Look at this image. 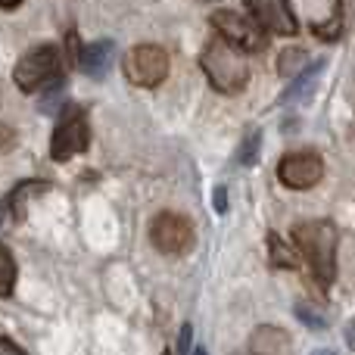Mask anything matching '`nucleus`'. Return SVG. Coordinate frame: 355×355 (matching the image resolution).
<instances>
[{
    "instance_id": "nucleus-23",
    "label": "nucleus",
    "mask_w": 355,
    "mask_h": 355,
    "mask_svg": "<svg viewBox=\"0 0 355 355\" xmlns=\"http://www.w3.org/2000/svg\"><path fill=\"white\" fill-rule=\"evenodd\" d=\"M215 209H218V212H225V209H227V196H225V187H218V190H215Z\"/></svg>"
},
{
    "instance_id": "nucleus-26",
    "label": "nucleus",
    "mask_w": 355,
    "mask_h": 355,
    "mask_svg": "<svg viewBox=\"0 0 355 355\" xmlns=\"http://www.w3.org/2000/svg\"><path fill=\"white\" fill-rule=\"evenodd\" d=\"M22 0H0V10H12V6H19Z\"/></svg>"
},
{
    "instance_id": "nucleus-15",
    "label": "nucleus",
    "mask_w": 355,
    "mask_h": 355,
    "mask_svg": "<svg viewBox=\"0 0 355 355\" xmlns=\"http://www.w3.org/2000/svg\"><path fill=\"white\" fill-rule=\"evenodd\" d=\"M12 284H16V262H12L10 250L0 246V296H10Z\"/></svg>"
},
{
    "instance_id": "nucleus-9",
    "label": "nucleus",
    "mask_w": 355,
    "mask_h": 355,
    "mask_svg": "<svg viewBox=\"0 0 355 355\" xmlns=\"http://www.w3.org/2000/svg\"><path fill=\"white\" fill-rule=\"evenodd\" d=\"M246 10L265 35L293 37L300 31V22L290 10V0H246Z\"/></svg>"
},
{
    "instance_id": "nucleus-11",
    "label": "nucleus",
    "mask_w": 355,
    "mask_h": 355,
    "mask_svg": "<svg viewBox=\"0 0 355 355\" xmlns=\"http://www.w3.org/2000/svg\"><path fill=\"white\" fill-rule=\"evenodd\" d=\"M112 53H116L112 41H94V44H87V47L81 50V56H78L81 72L91 75V78H103V75L110 72V66H112Z\"/></svg>"
},
{
    "instance_id": "nucleus-3",
    "label": "nucleus",
    "mask_w": 355,
    "mask_h": 355,
    "mask_svg": "<svg viewBox=\"0 0 355 355\" xmlns=\"http://www.w3.org/2000/svg\"><path fill=\"white\" fill-rule=\"evenodd\" d=\"M60 75H62V50L56 44H41V47L28 50L12 69V81L25 94H35L47 85H62Z\"/></svg>"
},
{
    "instance_id": "nucleus-7",
    "label": "nucleus",
    "mask_w": 355,
    "mask_h": 355,
    "mask_svg": "<svg viewBox=\"0 0 355 355\" xmlns=\"http://www.w3.org/2000/svg\"><path fill=\"white\" fill-rule=\"evenodd\" d=\"M150 240L166 256H181L193 246V225L178 212H159L150 221Z\"/></svg>"
},
{
    "instance_id": "nucleus-2",
    "label": "nucleus",
    "mask_w": 355,
    "mask_h": 355,
    "mask_svg": "<svg viewBox=\"0 0 355 355\" xmlns=\"http://www.w3.org/2000/svg\"><path fill=\"white\" fill-rule=\"evenodd\" d=\"M200 66H202V72H206L209 85H212L218 94H240L246 87V81H250L246 53L237 47H231V44L218 35L202 47Z\"/></svg>"
},
{
    "instance_id": "nucleus-20",
    "label": "nucleus",
    "mask_w": 355,
    "mask_h": 355,
    "mask_svg": "<svg viewBox=\"0 0 355 355\" xmlns=\"http://www.w3.org/2000/svg\"><path fill=\"white\" fill-rule=\"evenodd\" d=\"M66 44H69V62H78L81 47H78V31H75V28L66 35Z\"/></svg>"
},
{
    "instance_id": "nucleus-19",
    "label": "nucleus",
    "mask_w": 355,
    "mask_h": 355,
    "mask_svg": "<svg viewBox=\"0 0 355 355\" xmlns=\"http://www.w3.org/2000/svg\"><path fill=\"white\" fill-rule=\"evenodd\" d=\"M190 337H193V327L184 324L181 337H178V355H190Z\"/></svg>"
},
{
    "instance_id": "nucleus-16",
    "label": "nucleus",
    "mask_w": 355,
    "mask_h": 355,
    "mask_svg": "<svg viewBox=\"0 0 355 355\" xmlns=\"http://www.w3.org/2000/svg\"><path fill=\"white\" fill-rule=\"evenodd\" d=\"M312 35L321 37V41H337V37L343 35V12H340V6H337V12H334L327 22H315L312 25Z\"/></svg>"
},
{
    "instance_id": "nucleus-6",
    "label": "nucleus",
    "mask_w": 355,
    "mask_h": 355,
    "mask_svg": "<svg viewBox=\"0 0 355 355\" xmlns=\"http://www.w3.org/2000/svg\"><path fill=\"white\" fill-rule=\"evenodd\" d=\"M87 144H91V128H87V116L78 106H66L56 122V131L50 137V156L56 162H66L72 156L85 153Z\"/></svg>"
},
{
    "instance_id": "nucleus-5",
    "label": "nucleus",
    "mask_w": 355,
    "mask_h": 355,
    "mask_svg": "<svg viewBox=\"0 0 355 355\" xmlns=\"http://www.w3.org/2000/svg\"><path fill=\"white\" fill-rule=\"evenodd\" d=\"M122 69L135 87H159L168 78V53L159 44H137L128 50Z\"/></svg>"
},
{
    "instance_id": "nucleus-8",
    "label": "nucleus",
    "mask_w": 355,
    "mask_h": 355,
    "mask_svg": "<svg viewBox=\"0 0 355 355\" xmlns=\"http://www.w3.org/2000/svg\"><path fill=\"white\" fill-rule=\"evenodd\" d=\"M277 178L284 187L290 190H309L324 178V159L312 150H300V153H287L277 166Z\"/></svg>"
},
{
    "instance_id": "nucleus-14",
    "label": "nucleus",
    "mask_w": 355,
    "mask_h": 355,
    "mask_svg": "<svg viewBox=\"0 0 355 355\" xmlns=\"http://www.w3.org/2000/svg\"><path fill=\"white\" fill-rule=\"evenodd\" d=\"M47 190V181H22L16 190H12L10 196H6V202H10V215L16 221H22L25 218V202L31 200V196H37V193H44Z\"/></svg>"
},
{
    "instance_id": "nucleus-13",
    "label": "nucleus",
    "mask_w": 355,
    "mask_h": 355,
    "mask_svg": "<svg viewBox=\"0 0 355 355\" xmlns=\"http://www.w3.org/2000/svg\"><path fill=\"white\" fill-rule=\"evenodd\" d=\"M302 256L293 250V246H287L277 234H268V265L271 268H300Z\"/></svg>"
},
{
    "instance_id": "nucleus-27",
    "label": "nucleus",
    "mask_w": 355,
    "mask_h": 355,
    "mask_svg": "<svg viewBox=\"0 0 355 355\" xmlns=\"http://www.w3.org/2000/svg\"><path fill=\"white\" fill-rule=\"evenodd\" d=\"M315 355H337V352H331V349H321V352H315Z\"/></svg>"
},
{
    "instance_id": "nucleus-17",
    "label": "nucleus",
    "mask_w": 355,
    "mask_h": 355,
    "mask_svg": "<svg viewBox=\"0 0 355 355\" xmlns=\"http://www.w3.org/2000/svg\"><path fill=\"white\" fill-rule=\"evenodd\" d=\"M302 66H306V50H300V47H293V50H284L281 53V62H277V69H281V75H296V72H302Z\"/></svg>"
},
{
    "instance_id": "nucleus-25",
    "label": "nucleus",
    "mask_w": 355,
    "mask_h": 355,
    "mask_svg": "<svg viewBox=\"0 0 355 355\" xmlns=\"http://www.w3.org/2000/svg\"><path fill=\"white\" fill-rule=\"evenodd\" d=\"M6 215H10V202H6V196H3V200H0V225H3Z\"/></svg>"
},
{
    "instance_id": "nucleus-24",
    "label": "nucleus",
    "mask_w": 355,
    "mask_h": 355,
    "mask_svg": "<svg viewBox=\"0 0 355 355\" xmlns=\"http://www.w3.org/2000/svg\"><path fill=\"white\" fill-rule=\"evenodd\" d=\"M346 343H349V349H355V318L349 321V327H346Z\"/></svg>"
},
{
    "instance_id": "nucleus-28",
    "label": "nucleus",
    "mask_w": 355,
    "mask_h": 355,
    "mask_svg": "<svg viewBox=\"0 0 355 355\" xmlns=\"http://www.w3.org/2000/svg\"><path fill=\"white\" fill-rule=\"evenodd\" d=\"M193 355H206V352H202V349H196V352H193Z\"/></svg>"
},
{
    "instance_id": "nucleus-22",
    "label": "nucleus",
    "mask_w": 355,
    "mask_h": 355,
    "mask_svg": "<svg viewBox=\"0 0 355 355\" xmlns=\"http://www.w3.org/2000/svg\"><path fill=\"white\" fill-rule=\"evenodd\" d=\"M0 355H25L22 349H19L16 343H10L6 337H0Z\"/></svg>"
},
{
    "instance_id": "nucleus-10",
    "label": "nucleus",
    "mask_w": 355,
    "mask_h": 355,
    "mask_svg": "<svg viewBox=\"0 0 355 355\" xmlns=\"http://www.w3.org/2000/svg\"><path fill=\"white\" fill-rule=\"evenodd\" d=\"M293 343H290V334L281 327H259L250 337V355H290Z\"/></svg>"
},
{
    "instance_id": "nucleus-21",
    "label": "nucleus",
    "mask_w": 355,
    "mask_h": 355,
    "mask_svg": "<svg viewBox=\"0 0 355 355\" xmlns=\"http://www.w3.org/2000/svg\"><path fill=\"white\" fill-rule=\"evenodd\" d=\"M12 141H16V135H12V128H3L0 125V150H10Z\"/></svg>"
},
{
    "instance_id": "nucleus-4",
    "label": "nucleus",
    "mask_w": 355,
    "mask_h": 355,
    "mask_svg": "<svg viewBox=\"0 0 355 355\" xmlns=\"http://www.w3.org/2000/svg\"><path fill=\"white\" fill-rule=\"evenodd\" d=\"M209 25L218 31V37H225L231 47L243 50V53H259L268 44V35L256 25V19L237 10H215L209 16Z\"/></svg>"
},
{
    "instance_id": "nucleus-12",
    "label": "nucleus",
    "mask_w": 355,
    "mask_h": 355,
    "mask_svg": "<svg viewBox=\"0 0 355 355\" xmlns=\"http://www.w3.org/2000/svg\"><path fill=\"white\" fill-rule=\"evenodd\" d=\"M321 69H324V62H312L309 69H302V72L293 78V85L284 91V103H300V100H306L309 94H312L315 81H318Z\"/></svg>"
},
{
    "instance_id": "nucleus-29",
    "label": "nucleus",
    "mask_w": 355,
    "mask_h": 355,
    "mask_svg": "<svg viewBox=\"0 0 355 355\" xmlns=\"http://www.w3.org/2000/svg\"><path fill=\"white\" fill-rule=\"evenodd\" d=\"M162 355H168V352H162Z\"/></svg>"
},
{
    "instance_id": "nucleus-18",
    "label": "nucleus",
    "mask_w": 355,
    "mask_h": 355,
    "mask_svg": "<svg viewBox=\"0 0 355 355\" xmlns=\"http://www.w3.org/2000/svg\"><path fill=\"white\" fill-rule=\"evenodd\" d=\"M259 144H262L259 131H252V135L243 141V147H240V162H243V166H252V162L259 159Z\"/></svg>"
},
{
    "instance_id": "nucleus-1",
    "label": "nucleus",
    "mask_w": 355,
    "mask_h": 355,
    "mask_svg": "<svg viewBox=\"0 0 355 355\" xmlns=\"http://www.w3.org/2000/svg\"><path fill=\"white\" fill-rule=\"evenodd\" d=\"M293 240H296L300 256L312 265L318 284L321 287H331L334 277H337V243H340L337 225L327 218L300 221L293 227Z\"/></svg>"
}]
</instances>
